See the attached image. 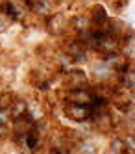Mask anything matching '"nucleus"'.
Instances as JSON below:
<instances>
[{"label": "nucleus", "instance_id": "nucleus-1", "mask_svg": "<svg viewBox=\"0 0 135 154\" xmlns=\"http://www.w3.org/2000/svg\"><path fill=\"white\" fill-rule=\"evenodd\" d=\"M117 125H118V115L109 108L98 109V112H93L91 117V126L94 130V134L100 136H111L117 132Z\"/></svg>", "mask_w": 135, "mask_h": 154}, {"label": "nucleus", "instance_id": "nucleus-2", "mask_svg": "<svg viewBox=\"0 0 135 154\" xmlns=\"http://www.w3.org/2000/svg\"><path fill=\"white\" fill-rule=\"evenodd\" d=\"M43 26L46 30V34L54 39H63L70 34V26H69V13L63 9H56L52 11L46 19L43 20Z\"/></svg>", "mask_w": 135, "mask_h": 154}, {"label": "nucleus", "instance_id": "nucleus-3", "mask_svg": "<svg viewBox=\"0 0 135 154\" xmlns=\"http://www.w3.org/2000/svg\"><path fill=\"white\" fill-rule=\"evenodd\" d=\"M61 115L65 119H69L74 125H83V123H91L93 108H91V104H80V102L63 100L61 102Z\"/></svg>", "mask_w": 135, "mask_h": 154}, {"label": "nucleus", "instance_id": "nucleus-4", "mask_svg": "<svg viewBox=\"0 0 135 154\" xmlns=\"http://www.w3.org/2000/svg\"><path fill=\"white\" fill-rule=\"evenodd\" d=\"M20 2L26 8L28 15L33 17L35 20H44L52 11L58 9L52 0H20Z\"/></svg>", "mask_w": 135, "mask_h": 154}, {"label": "nucleus", "instance_id": "nucleus-5", "mask_svg": "<svg viewBox=\"0 0 135 154\" xmlns=\"http://www.w3.org/2000/svg\"><path fill=\"white\" fill-rule=\"evenodd\" d=\"M0 15H4L11 24H15V23H22L28 11L20 0H0Z\"/></svg>", "mask_w": 135, "mask_h": 154}, {"label": "nucleus", "instance_id": "nucleus-6", "mask_svg": "<svg viewBox=\"0 0 135 154\" xmlns=\"http://www.w3.org/2000/svg\"><path fill=\"white\" fill-rule=\"evenodd\" d=\"M69 26H70V34H80V32L91 28L93 24L87 11H74L69 13Z\"/></svg>", "mask_w": 135, "mask_h": 154}, {"label": "nucleus", "instance_id": "nucleus-7", "mask_svg": "<svg viewBox=\"0 0 135 154\" xmlns=\"http://www.w3.org/2000/svg\"><path fill=\"white\" fill-rule=\"evenodd\" d=\"M87 15H89V19H91V24L93 26H100V24H104V23H107L109 20V11L106 9V6L104 4H93L91 8L87 9Z\"/></svg>", "mask_w": 135, "mask_h": 154}, {"label": "nucleus", "instance_id": "nucleus-8", "mask_svg": "<svg viewBox=\"0 0 135 154\" xmlns=\"http://www.w3.org/2000/svg\"><path fill=\"white\" fill-rule=\"evenodd\" d=\"M74 150H78L80 154H98V143L94 141V137H83V139H78L74 145H72Z\"/></svg>", "mask_w": 135, "mask_h": 154}, {"label": "nucleus", "instance_id": "nucleus-9", "mask_svg": "<svg viewBox=\"0 0 135 154\" xmlns=\"http://www.w3.org/2000/svg\"><path fill=\"white\" fill-rule=\"evenodd\" d=\"M115 82H117V85H118V87H122V89L135 93V69H128L126 72L117 74Z\"/></svg>", "mask_w": 135, "mask_h": 154}, {"label": "nucleus", "instance_id": "nucleus-10", "mask_svg": "<svg viewBox=\"0 0 135 154\" xmlns=\"http://www.w3.org/2000/svg\"><path fill=\"white\" fill-rule=\"evenodd\" d=\"M100 58V61L102 63H106L109 69H113V71H117L118 69V65H122L124 61H128V60H124L120 56V52L118 50H115V52H107V54H102V56H98Z\"/></svg>", "mask_w": 135, "mask_h": 154}, {"label": "nucleus", "instance_id": "nucleus-11", "mask_svg": "<svg viewBox=\"0 0 135 154\" xmlns=\"http://www.w3.org/2000/svg\"><path fill=\"white\" fill-rule=\"evenodd\" d=\"M24 113H26V98H22V97H15L13 104H11V108H9L11 121H15V119H19V117H22Z\"/></svg>", "mask_w": 135, "mask_h": 154}, {"label": "nucleus", "instance_id": "nucleus-12", "mask_svg": "<svg viewBox=\"0 0 135 154\" xmlns=\"http://www.w3.org/2000/svg\"><path fill=\"white\" fill-rule=\"evenodd\" d=\"M11 137V125H0V143Z\"/></svg>", "mask_w": 135, "mask_h": 154}, {"label": "nucleus", "instance_id": "nucleus-13", "mask_svg": "<svg viewBox=\"0 0 135 154\" xmlns=\"http://www.w3.org/2000/svg\"><path fill=\"white\" fill-rule=\"evenodd\" d=\"M0 125H11L9 109H0Z\"/></svg>", "mask_w": 135, "mask_h": 154}, {"label": "nucleus", "instance_id": "nucleus-14", "mask_svg": "<svg viewBox=\"0 0 135 154\" xmlns=\"http://www.w3.org/2000/svg\"><path fill=\"white\" fill-rule=\"evenodd\" d=\"M9 28H11V23H9L4 15H0V34H6Z\"/></svg>", "mask_w": 135, "mask_h": 154}, {"label": "nucleus", "instance_id": "nucleus-15", "mask_svg": "<svg viewBox=\"0 0 135 154\" xmlns=\"http://www.w3.org/2000/svg\"><path fill=\"white\" fill-rule=\"evenodd\" d=\"M102 154H122V152H118V150H115L113 147H109V145H107V147H106V150H104Z\"/></svg>", "mask_w": 135, "mask_h": 154}, {"label": "nucleus", "instance_id": "nucleus-16", "mask_svg": "<svg viewBox=\"0 0 135 154\" xmlns=\"http://www.w3.org/2000/svg\"><path fill=\"white\" fill-rule=\"evenodd\" d=\"M4 87H6V85H4L2 82H0V91H4Z\"/></svg>", "mask_w": 135, "mask_h": 154}, {"label": "nucleus", "instance_id": "nucleus-17", "mask_svg": "<svg viewBox=\"0 0 135 154\" xmlns=\"http://www.w3.org/2000/svg\"><path fill=\"white\" fill-rule=\"evenodd\" d=\"M70 154H80L78 150H74V149H70Z\"/></svg>", "mask_w": 135, "mask_h": 154}]
</instances>
